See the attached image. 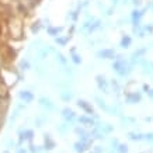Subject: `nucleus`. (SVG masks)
I'll return each instance as SVG.
<instances>
[{
	"instance_id": "11",
	"label": "nucleus",
	"mask_w": 153,
	"mask_h": 153,
	"mask_svg": "<svg viewBox=\"0 0 153 153\" xmlns=\"http://www.w3.org/2000/svg\"><path fill=\"white\" fill-rule=\"evenodd\" d=\"M1 153H10V152H9V150H4V152H1Z\"/></svg>"
},
{
	"instance_id": "8",
	"label": "nucleus",
	"mask_w": 153,
	"mask_h": 153,
	"mask_svg": "<svg viewBox=\"0 0 153 153\" xmlns=\"http://www.w3.org/2000/svg\"><path fill=\"white\" fill-rule=\"evenodd\" d=\"M115 150L118 153H128V146H126V145H118V146H117L115 148Z\"/></svg>"
},
{
	"instance_id": "1",
	"label": "nucleus",
	"mask_w": 153,
	"mask_h": 153,
	"mask_svg": "<svg viewBox=\"0 0 153 153\" xmlns=\"http://www.w3.org/2000/svg\"><path fill=\"white\" fill-rule=\"evenodd\" d=\"M87 146H88V143H84V142L80 140V142H76V143H74V150L77 153H84L88 149Z\"/></svg>"
},
{
	"instance_id": "12",
	"label": "nucleus",
	"mask_w": 153,
	"mask_h": 153,
	"mask_svg": "<svg viewBox=\"0 0 153 153\" xmlns=\"http://www.w3.org/2000/svg\"><path fill=\"white\" fill-rule=\"evenodd\" d=\"M0 30H1V28H0Z\"/></svg>"
},
{
	"instance_id": "5",
	"label": "nucleus",
	"mask_w": 153,
	"mask_h": 153,
	"mask_svg": "<svg viewBox=\"0 0 153 153\" xmlns=\"http://www.w3.org/2000/svg\"><path fill=\"white\" fill-rule=\"evenodd\" d=\"M20 98L24 100V102H31L34 100V96L30 91H24V93H20Z\"/></svg>"
},
{
	"instance_id": "9",
	"label": "nucleus",
	"mask_w": 153,
	"mask_h": 153,
	"mask_svg": "<svg viewBox=\"0 0 153 153\" xmlns=\"http://www.w3.org/2000/svg\"><path fill=\"white\" fill-rule=\"evenodd\" d=\"M17 153H27V150H25L24 148H19L17 149Z\"/></svg>"
},
{
	"instance_id": "10",
	"label": "nucleus",
	"mask_w": 153,
	"mask_h": 153,
	"mask_svg": "<svg viewBox=\"0 0 153 153\" xmlns=\"http://www.w3.org/2000/svg\"><path fill=\"white\" fill-rule=\"evenodd\" d=\"M129 44V39L126 38V39H122V45H128Z\"/></svg>"
},
{
	"instance_id": "2",
	"label": "nucleus",
	"mask_w": 153,
	"mask_h": 153,
	"mask_svg": "<svg viewBox=\"0 0 153 153\" xmlns=\"http://www.w3.org/2000/svg\"><path fill=\"white\" fill-rule=\"evenodd\" d=\"M44 148L47 149V150H52V149L55 148V142L51 138V135H45V146Z\"/></svg>"
},
{
	"instance_id": "4",
	"label": "nucleus",
	"mask_w": 153,
	"mask_h": 153,
	"mask_svg": "<svg viewBox=\"0 0 153 153\" xmlns=\"http://www.w3.org/2000/svg\"><path fill=\"white\" fill-rule=\"evenodd\" d=\"M33 136H34L33 131L27 129V131H24V132H21V134H20V139H21V140H31V139H33Z\"/></svg>"
},
{
	"instance_id": "6",
	"label": "nucleus",
	"mask_w": 153,
	"mask_h": 153,
	"mask_svg": "<svg viewBox=\"0 0 153 153\" xmlns=\"http://www.w3.org/2000/svg\"><path fill=\"white\" fill-rule=\"evenodd\" d=\"M63 114H62V115H63V118H65V120H68V121H72V120H74V112L72 111V110H69V108H65V110H63Z\"/></svg>"
},
{
	"instance_id": "3",
	"label": "nucleus",
	"mask_w": 153,
	"mask_h": 153,
	"mask_svg": "<svg viewBox=\"0 0 153 153\" xmlns=\"http://www.w3.org/2000/svg\"><path fill=\"white\" fill-rule=\"evenodd\" d=\"M77 104H79V107H82V108H83V110L87 112V114H94L93 107L90 105V104H87V101H83V100H80Z\"/></svg>"
},
{
	"instance_id": "7",
	"label": "nucleus",
	"mask_w": 153,
	"mask_h": 153,
	"mask_svg": "<svg viewBox=\"0 0 153 153\" xmlns=\"http://www.w3.org/2000/svg\"><path fill=\"white\" fill-rule=\"evenodd\" d=\"M79 121L84 125H94V121L91 118H87V117H80Z\"/></svg>"
}]
</instances>
